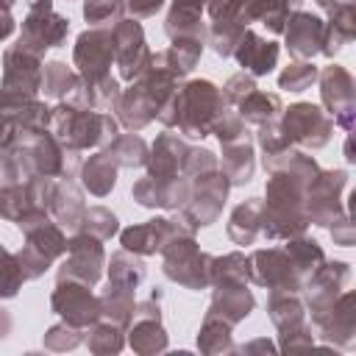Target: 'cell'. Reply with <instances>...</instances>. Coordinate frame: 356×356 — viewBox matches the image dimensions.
I'll return each mask as SVG.
<instances>
[{
  "instance_id": "44dd1931",
  "label": "cell",
  "mask_w": 356,
  "mask_h": 356,
  "mask_svg": "<svg viewBox=\"0 0 356 356\" xmlns=\"http://www.w3.org/2000/svg\"><path fill=\"white\" fill-rule=\"evenodd\" d=\"M42 56L25 50L22 44H11L3 53V78L0 89L19 92V95H39L42 92Z\"/></svg>"
},
{
  "instance_id": "b9f144b4",
  "label": "cell",
  "mask_w": 356,
  "mask_h": 356,
  "mask_svg": "<svg viewBox=\"0 0 356 356\" xmlns=\"http://www.w3.org/2000/svg\"><path fill=\"white\" fill-rule=\"evenodd\" d=\"M142 281H145V261H142V256H136V253H131L125 248L111 253L108 284H117V286H125V289H136Z\"/></svg>"
},
{
  "instance_id": "484cf974",
  "label": "cell",
  "mask_w": 356,
  "mask_h": 356,
  "mask_svg": "<svg viewBox=\"0 0 356 356\" xmlns=\"http://www.w3.org/2000/svg\"><path fill=\"white\" fill-rule=\"evenodd\" d=\"M278 53H281V47H278L275 42L261 39V36L253 33V31H245L231 56L239 61V67H242L245 72H250L253 78H259V75H267V72L275 70Z\"/></svg>"
},
{
  "instance_id": "836d02e7",
  "label": "cell",
  "mask_w": 356,
  "mask_h": 356,
  "mask_svg": "<svg viewBox=\"0 0 356 356\" xmlns=\"http://www.w3.org/2000/svg\"><path fill=\"white\" fill-rule=\"evenodd\" d=\"M81 184H83L92 195L106 197V195L114 189V184H117V161H114L106 150L89 156V161L81 164Z\"/></svg>"
},
{
  "instance_id": "52a82bcc",
  "label": "cell",
  "mask_w": 356,
  "mask_h": 356,
  "mask_svg": "<svg viewBox=\"0 0 356 356\" xmlns=\"http://www.w3.org/2000/svg\"><path fill=\"white\" fill-rule=\"evenodd\" d=\"M164 256V275L186 289H206L209 286V264L211 256L203 253L195 242V234L178 236L161 250Z\"/></svg>"
},
{
  "instance_id": "680465c9",
  "label": "cell",
  "mask_w": 356,
  "mask_h": 356,
  "mask_svg": "<svg viewBox=\"0 0 356 356\" xmlns=\"http://www.w3.org/2000/svg\"><path fill=\"white\" fill-rule=\"evenodd\" d=\"M14 28H17V22H14L11 11H3V14H0V42L8 39V36L14 33Z\"/></svg>"
},
{
  "instance_id": "11a10c76",
  "label": "cell",
  "mask_w": 356,
  "mask_h": 356,
  "mask_svg": "<svg viewBox=\"0 0 356 356\" xmlns=\"http://www.w3.org/2000/svg\"><path fill=\"white\" fill-rule=\"evenodd\" d=\"M253 89H256V81H253V75L242 70V72L231 75V78H228V83H225L220 92H222V100H225L228 106H236V103H239L242 97H248Z\"/></svg>"
},
{
  "instance_id": "603a6c76",
  "label": "cell",
  "mask_w": 356,
  "mask_h": 356,
  "mask_svg": "<svg viewBox=\"0 0 356 356\" xmlns=\"http://www.w3.org/2000/svg\"><path fill=\"white\" fill-rule=\"evenodd\" d=\"M189 178L175 175V178H139L134 184V200L147 206V209H181L189 197Z\"/></svg>"
},
{
  "instance_id": "c3c4849f",
  "label": "cell",
  "mask_w": 356,
  "mask_h": 356,
  "mask_svg": "<svg viewBox=\"0 0 356 356\" xmlns=\"http://www.w3.org/2000/svg\"><path fill=\"white\" fill-rule=\"evenodd\" d=\"M125 14L122 0H83V17L92 28H114Z\"/></svg>"
},
{
  "instance_id": "7bdbcfd3",
  "label": "cell",
  "mask_w": 356,
  "mask_h": 356,
  "mask_svg": "<svg viewBox=\"0 0 356 356\" xmlns=\"http://www.w3.org/2000/svg\"><path fill=\"white\" fill-rule=\"evenodd\" d=\"M81 75L75 70H70L64 61H47L42 67V92L47 97H56V100H67L70 92L78 86Z\"/></svg>"
},
{
  "instance_id": "f35d334b",
  "label": "cell",
  "mask_w": 356,
  "mask_h": 356,
  "mask_svg": "<svg viewBox=\"0 0 356 356\" xmlns=\"http://www.w3.org/2000/svg\"><path fill=\"white\" fill-rule=\"evenodd\" d=\"M284 250L289 253V259H292V264H295V270H298V275L303 278V284L317 273V267L325 261V253H323V248H320V242H314V239H309L306 234H300V236H292V239H286V245H284Z\"/></svg>"
},
{
  "instance_id": "d6a6232c",
  "label": "cell",
  "mask_w": 356,
  "mask_h": 356,
  "mask_svg": "<svg viewBox=\"0 0 356 356\" xmlns=\"http://www.w3.org/2000/svg\"><path fill=\"white\" fill-rule=\"evenodd\" d=\"M200 50H203V42L200 39H172V44L167 47V50H161V53H156L153 56V61L156 64H161L164 70H170L178 81L184 78V75H189L192 70H195V64H197V58H200Z\"/></svg>"
},
{
  "instance_id": "9f6ffc18",
  "label": "cell",
  "mask_w": 356,
  "mask_h": 356,
  "mask_svg": "<svg viewBox=\"0 0 356 356\" xmlns=\"http://www.w3.org/2000/svg\"><path fill=\"white\" fill-rule=\"evenodd\" d=\"M328 231H331L334 242H337V245H342V248H350V245L356 242V231H353L350 214H342L337 222H331V225H328Z\"/></svg>"
},
{
  "instance_id": "ba28073f",
  "label": "cell",
  "mask_w": 356,
  "mask_h": 356,
  "mask_svg": "<svg viewBox=\"0 0 356 356\" xmlns=\"http://www.w3.org/2000/svg\"><path fill=\"white\" fill-rule=\"evenodd\" d=\"M278 125L289 145L312 147V150L325 147L334 134V120L314 103H292L289 108L281 111Z\"/></svg>"
},
{
  "instance_id": "7dc6e473",
  "label": "cell",
  "mask_w": 356,
  "mask_h": 356,
  "mask_svg": "<svg viewBox=\"0 0 356 356\" xmlns=\"http://www.w3.org/2000/svg\"><path fill=\"white\" fill-rule=\"evenodd\" d=\"M86 345L92 353H120L125 339H122V328L114 325V323H95L89 325V337H86Z\"/></svg>"
},
{
  "instance_id": "30bf717a",
  "label": "cell",
  "mask_w": 356,
  "mask_h": 356,
  "mask_svg": "<svg viewBox=\"0 0 356 356\" xmlns=\"http://www.w3.org/2000/svg\"><path fill=\"white\" fill-rule=\"evenodd\" d=\"M320 81V97L325 106V114L334 120V125H339L342 131H353L356 122V81L353 75L339 67V64H328L317 72Z\"/></svg>"
},
{
  "instance_id": "8fae6325",
  "label": "cell",
  "mask_w": 356,
  "mask_h": 356,
  "mask_svg": "<svg viewBox=\"0 0 356 356\" xmlns=\"http://www.w3.org/2000/svg\"><path fill=\"white\" fill-rule=\"evenodd\" d=\"M348 184L345 170H320L317 178L306 186V217L309 222L328 228L342 214H348L342 203V189Z\"/></svg>"
},
{
  "instance_id": "f5cc1de1",
  "label": "cell",
  "mask_w": 356,
  "mask_h": 356,
  "mask_svg": "<svg viewBox=\"0 0 356 356\" xmlns=\"http://www.w3.org/2000/svg\"><path fill=\"white\" fill-rule=\"evenodd\" d=\"M81 342H83V328H75L70 323H58L44 334V348L50 350H72Z\"/></svg>"
},
{
  "instance_id": "6da1fadb",
  "label": "cell",
  "mask_w": 356,
  "mask_h": 356,
  "mask_svg": "<svg viewBox=\"0 0 356 356\" xmlns=\"http://www.w3.org/2000/svg\"><path fill=\"white\" fill-rule=\"evenodd\" d=\"M222 108H225L222 92L211 81L195 78L178 86L167 97V103L159 111V120L167 128H178L189 139H203L211 134V125Z\"/></svg>"
},
{
  "instance_id": "ab89813d",
  "label": "cell",
  "mask_w": 356,
  "mask_h": 356,
  "mask_svg": "<svg viewBox=\"0 0 356 356\" xmlns=\"http://www.w3.org/2000/svg\"><path fill=\"white\" fill-rule=\"evenodd\" d=\"M214 284H250V256H245V253L211 256L209 286H214Z\"/></svg>"
},
{
  "instance_id": "277c9868",
  "label": "cell",
  "mask_w": 356,
  "mask_h": 356,
  "mask_svg": "<svg viewBox=\"0 0 356 356\" xmlns=\"http://www.w3.org/2000/svg\"><path fill=\"white\" fill-rule=\"evenodd\" d=\"M47 125L50 108L39 97L0 89V153L31 142L36 134L47 131Z\"/></svg>"
},
{
  "instance_id": "3957f363",
  "label": "cell",
  "mask_w": 356,
  "mask_h": 356,
  "mask_svg": "<svg viewBox=\"0 0 356 356\" xmlns=\"http://www.w3.org/2000/svg\"><path fill=\"white\" fill-rule=\"evenodd\" d=\"M50 134L72 150H89V147H106L117 134L120 125L111 114L81 108L70 100H61L56 108H50Z\"/></svg>"
},
{
  "instance_id": "74e56055",
  "label": "cell",
  "mask_w": 356,
  "mask_h": 356,
  "mask_svg": "<svg viewBox=\"0 0 356 356\" xmlns=\"http://www.w3.org/2000/svg\"><path fill=\"white\" fill-rule=\"evenodd\" d=\"M303 0H245L250 22H264L273 33H284L289 14L300 8Z\"/></svg>"
},
{
  "instance_id": "f546056e",
  "label": "cell",
  "mask_w": 356,
  "mask_h": 356,
  "mask_svg": "<svg viewBox=\"0 0 356 356\" xmlns=\"http://www.w3.org/2000/svg\"><path fill=\"white\" fill-rule=\"evenodd\" d=\"M328 14H331V19L323 25V47H320V53L334 58L356 36V11H353V3H348V6L331 8Z\"/></svg>"
},
{
  "instance_id": "4fadbf2b",
  "label": "cell",
  "mask_w": 356,
  "mask_h": 356,
  "mask_svg": "<svg viewBox=\"0 0 356 356\" xmlns=\"http://www.w3.org/2000/svg\"><path fill=\"white\" fill-rule=\"evenodd\" d=\"M206 11H209V36L206 42L214 47L217 56H231L236 42L242 39V33L250 25L248 17V6L245 0H206Z\"/></svg>"
},
{
  "instance_id": "5bb4252c",
  "label": "cell",
  "mask_w": 356,
  "mask_h": 356,
  "mask_svg": "<svg viewBox=\"0 0 356 356\" xmlns=\"http://www.w3.org/2000/svg\"><path fill=\"white\" fill-rule=\"evenodd\" d=\"M50 306L53 312L75 325V328H89L95 325L100 317V298L92 295V286L89 284H81V281H70V278H58L56 281V289H53V298H50Z\"/></svg>"
},
{
  "instance_id": "4316f807",
  "label": "cell",
  "mask_w": 356,
  "mask_h": 356,
  "mask_svg": "<svg viewBox=\"0 0 356 356\" xmlns=\"http://www.w3.org/2000/svg\"><path fill=\"white\" fill-rule=\"evenodd\" d=\"M47 211H50V217L61 228H67L70 234H75L81 228L83 214H86V203H83L81 189L70 178H58L53 184V192H50V200H47Z\"/></svg>"
},
{
  "instance_id": "d590c367",
  "label": "cell",
  "mask_w": 356,
  "mask_h": 356,
  "mask_svg": "<svg viewBox=\"0 0 356 356\" xmlns=\"http://www.w3.org/2000/svg\"><path fill=\"white\" fill-rule=\"evenodd\" d=\"M128 345L142 356L167 350V334L161 328V320H156V317H134L128 323Z\"/></svg>"
},
{
  "instance_id": "d4e9b609",
  "label": "cell",
  "mask_w": 356,
  "mask_h": 356,
  "mask_svg": "<svg viewBox=\"0 0 356 356\" xmlns=\"http://www.w3.org/2000/svg\"><path fill=\"white\" fill-rule=\"evenodd\" d=\"M189 145L178 134H159L153 147L147 150V172L150 178H175L184 175V161H186Z\"/></svg>"
},
{
  "instance_id": "5b68a950",
  "label": "cell",
  "mask_w": 356,
  "mask_h": 356,
  "mask_svg": "<svg viewBox=\"0 0 356 356\" xmlns=\"http://www.w3.org/2000/svg\"><path fill=\"white\" fill-rule=\"evenodd\" d=\"M189 184H192V186H189V197H186V203H184L178 211H181L184 222L197 231V228L211 225V222L220 217L222 203H225L228 189H231V181H228L225 172L217 167V170H211V172H203V175L189 178Z\"/></svg>"
},
{
  "instance_id": "6125c7cd",
  "label": "cell",
  "mask_w": 356,
  "mask_h": 356,
  "mask_svg": "<svg viewBox=\"0 0 356 356\" xmlns=\"http://www.w3.org/2000/svg\"><path fill=\"white\" fill-rule=\"evenodd\" d=\"M320 8H325V11H331V8H339V6H348V3H353V0H314Z\"/></svg>"
},
{
  "instance_id": "4dcf8cb0",
  "label": "cell",
  "mask_w": 356,
  "mask_h": 356,
  "mask_svg": "<svg viewBox=\"0 0 356 356\" xmlns=\"http://www.w3.org/2000/svg\"><path fill=\"white\" fill-rule=\"evenodd\" d=\"M281 111H284L281 97L275 92H264V89H253L248 97H242L236 103V114L242 117V122L256 125V128L281 120Z\"/></svg>"
},
{
  "instance_id": "1f68e13d",
  "label": "cell",
  "mask_w": 356,
  "mask_h": 356,
  "mask_svg": "<svg viewBox=\"0 0 356 356\" xmlns=\"http://www.w3.org/2000/svg\"><path fill=\"white\" fill-rule=\"evenodd\" d=\"M220 170L225 172V178L231 181V186L248 184V181L253 178L256 161H253V142H250V136L222 145V161H220Z\"/></svg>"
},
{
  "instance_id": "ac0fdd59",
  "label": "cell",
  "mask_w": 356,
  "mask_h": 356,
  "mask_svg": "<svg viewBox=\"0 0 356 356\" xmlns=\"http://www.w3.org/2000/svg\"><path fill=\"white\" fill-rule=\"evenodd\" d=\"M114 64L120 67L122 81H136L147 67H150V47L145 42V31L136 19H120L114 28Z\"/></svg>"
},
{
  "instance_id": "681fc988",
  "label": "cell",
  "mask_w": 356,
  "mask_h": 356,
  "mask_svg": "<svg viewBox=\"0 0 356 356\" xmlns=\"http://www.w3.org/2000/svg\"><path fill=\"white\" fill-rule=\"evenodd\" d=\"M78 231H83V234L97 236L100 242H106V239H111V236L120 231V222H117V217H114L108 209H103V206H92V209H86V214H83Z\"/></svg>"
},
{
  "instance_id": "f907efd6",
  "label": "cell",
  "mask_w": 356,
  "mask_h": 356,
  "mask_svg": "<svg viewBox=\"0 0 356 356\" xmlns=\"http://www.w3.org/2000/svg\"><path fill=\"white\" fill-rule=\"evenodd\" d=\"M22 284H25V275L17 256L0 245V300L14 298L22 289Z\"/></svg>"
},
{
  "instance_id": "9a60e30c",
  "label": "cell",
  "mask_w": 356,
  "mask_h": 356,
  "mask_svg": "<svg viewBox=\"0 0 356 356\" xmlns=\"http://www.w3.org/2000/svg\"><path fill=\"white\" fill-rule=\"evenodd\" d=\"M186 234H195L192 225L184 222V217H153L147 222H139V225H131L120 234V245L136 256H153V253H161L164 245H170L172 239L178 236H186Z\"/></svg>"
},
{
  "instance_id": "f6af8a7d",
  "label": "cell",
  "mask_w": 356,
  "mask_h": 356,
  "mask_svg": "<svg viewBox=\"0 0 356 356\" xmlns=\"http://www.w3.org/2000/svg\"><path fill=\"white\" fill-rule=\"evenodd\" d=\"M231 328L234 325H228L225 320L206 314V320L200 325V334H197V348L203 353H228V350H234Z\"/></svg>"
},
{
  "instance_id": "e0dca14e",
  "label": "cell",
  "mask_w": 356,
  "mask_h": 356,
  "mask_svg": "<svg viewBox=\"0 0 356 356\" xmlns=\"http://www.w3.org/2000/svg\"><path fill=\"white\" fill-rule=\"evenodd\" d=\"M106 264V253L97 236H89L83 231H75L67 239V259L58 267V278H70V281H81L95 286L100 281Z\"/></svg>"
},
{
  "instance_id": "60d3db41",
  "label": "cell",
  "mask_w": 356,
  "mask_h": 356,
  "mask_svg": "<svg viewBox=\"0 0 356 356\" xmlns=\"http://www.w3.org/2000/svg\"><path fill=\"white\" fill-rule=\"evenodd\" d=\"M100 317L120 325V328H128L131 317H134V289H125V286H117V284H108V289H103L100 295Z\"/></svg>"
},
{
  "instance_id": "8992f818",
  "label": "cell",
  "mask_w": 356,
  "mask_h": 356,
  "mask_svg": "<svg viewBox=\"0 0 356 356\" xmlns=\"http://www.w3.org/2000/svg\"><path fill=\"white\" fill-rule=\"evenodd\" d=\"M64 253H67L64 228H61L58 222L44 220V222H39V225H33V228L25 231V245H22L19 253H14V256H17L19 267H22L25 281H33V278L44 275V270H47L58 256H64Z\"/></svg>"
},
{
  "instance_id": "f1b7e54d",
  "label": "cell",
  "mask_w": 356,
  "mask_h": 356,
  "mask_svg": "<svg viewBox=\"0 0 356 356\" xmlns=\"http://www.w3.org/2000/svg\"><path fill=\"white\" fill-rule=\"evenodd\" d=\"M206 0H172L170 14L164 19V33L170 39H200L206 42L209 28L203 25Z\"/></svg>"
},
{
  "instance_id": "7c38bea8",
  "label": "cell",
  "mask_w": 356,
  "mask_h": 356,
  "mask_svg": "<svg viewBox=\"0 0 356 356\" xmlns=\"http://www.w3.org/2000/svg\"><path fill=\"white\" fill-rule=\"evenodd\" d=\"M22 147H25V156L31 161L33 175H44V178H56L58 181V178H72L81 170V150L64 147L50 134V128L36 134Z\"/></svg>"
},
{
  "instance_id": "91938a15",
  "label": "cell",
  "mask_w": 356,
  "mask_h": 356,
  "mask_svg": "<svg viewBox=\"0 0 356 356\" xmlns=\"http://www.w3.org/2000/svg\"><path fill=\"white\" fill-rule=\"evenodd\" d=\"M242 353H250V350H278L273 342H267V339H256V342H250V345H245V348H239Z\"/></svg>"
},
{
  "instance_id": "6f0895ef",
  "label": "cell",
  "mask_w": 356,
  "mask_h": 356,
  "mask_svg": "<svg viewBox=\"0 0 356 356\" xmlns=\"http://www.w3.org/2000/svg\"><path fill=\"white\" fill-rule=\"evenodd\" d=\"M161 6H164V0H125V8L134 14V19L153 17V14H156Z\"/></svg>"
},
{
  "instance_id": "e575fe53",
  "label": "cell",
  "mask_w": 356,
  "mask_h": 356,
  "mask_svg": "<svg viewBox=\"0 0 356 356\" xmlns=\"http://www.w3.org/2000/svg\"><path fill=\"white\" fill-rule=\"evenodd\" d=\"M228 236H231L236 245H253V242L261 236V200H259V197H250V200L239 203V206L231 211Z\"/></svg>"
},
{
  "instance_id": "9c48e42d",
  "label": "cell",
  "mask_w": 356,
  "mask_h": 356,
  "mask_svg": "<svg viewBox=\"0 0 356 356\" xmlns=\"http://www.w3.org/2000/svg\"><path fill=\"white\" fill-rule=\"evenodd\" d=\"M67 31H70V19L56 14L53 0H33L22 19V33L17 44H22L36 56H44V50L64 44Z\"/></svg>"
},
{
  "instance_id": "ee69618b",
  "label": "cell",
  "mask_w": 356,
  "mask_h": 356,
  "mask_svg": "<svg viewBox=\"0 0 356 356\" xmlns=\"http://www.w3.org/2000/svg\"><path fill=\"white\" fill-rule=\"evenodd\" d=\"M106 153L117 161V167H142L147 161V145L136 134H117L106 145Z\"/></svg>"
},
{
  "instance_id": "d6986e66",
  "label": "cell",
  "mask_w": 356,
  "mask_h": 356,
  "mask_svg": "<svg viewBox=\"0 0 356 356\" xmlns=\"http://www.w3.org/2000/svg\"><path fill=\"white\" fill-rule=\"evenodd\" d=\"M250 281L267 286L270 292H300L303 278L298 275L289 253L284 248H261L250 256Z\"/></svg>"
},
{
  "instance_id": "816d5d0a",
  "label": "cell",
  "mask_w": 356,
  "mask_h": 356,
  "mask_svg": "<svg viewBox=\"0 0 356 356\" xmlns=\"http://www.w3.org/2000/svg\"><path fill=\"white\" fill-rule=\"evenodd\" d=\"M317 67L312 61H292L289 67H284V72L278 75V86L286 92H303L317 81Z\"/></svg>"
},
{
  "instance_id": "7a4b0ae2",
  "label": "cell",
  "mask_w": 356,
  "mask_h": 356,
  "mask_svg": "<svg viewBox=\"0 0 356 356\" xmlns=\"http://www.w3.org/2000/svg\"><path fill=\"white\" fill-rule=\"evenodd\" d=\"M175 89H178V78L150 58V67L136 81H131L128 89H122L114 111L125 128L139 131L159 117L161 106Z\"/></svg>"
},
{
  "instance_id": "be15d7a7",
  "label": "cell",
  "mask_w": 356,
  "mask_h": 356,
  "mask_svg": "<svg viewBox=\"0 0 356 356\" xmlns=\"http://www.w3.org/2000/svg\"><path fill=\"white\" fill-rule=\"evenodd\" d=\"M14 3H17V0H0V14H3V11H11Z\"/></svg>"
},
{
  "instance_id": "2e32d148",
  "label": "cell",
  "mask_w": 356,
  "mask_h": 356,
  "mask_svg": "<svg viewBox=\"0 0 356 356\" xmlns=\"http://www.w3.org/2000/svg\"><path fill=\"white\" fill-rule=\"evenodd\" d=\"M114 61V33L111 28H89L78 36L72 50V64L81 81H100Z\"/></svg>"
},
{
  "instance_id": "7402d4cb",
  "label": "cell",
  "mask_w": 356,
  "mask_h": 356,
  "mask_svg": "<svg viewBox=\"0 0 356 356\" xmlns=\"http://www.w3.org/2000/svg\"><path fill=\"white\" fill-rule=\"evenodd\" d=\"M350 278V267L345 261H323L317 267V273L303 284V295H306V306L314 312L331 306L342 292H345V284Z\"/></svg>"
},
{
  "instance_id": "94428289",
  "label": "cell",
  "mask_w": 356,
  "mask_h": 356,
  "mask_svg": "<svg viewBox=\"0 0 356 356\" xmlns=\"http://www.w3.org/2000/svg\"><path fill=\"white\" fill-rule=\"evenodd\" d=\"M8 331H11V314L0 306V339H3V337H8Z\"/></svg>"
},
{
  "instance_id": "bcb514c9",
  "label": "cell",
  "mask_w": 356,
  "mask_h": 356,
  "mask_svg": "<svg viewBox=\"0 0 356 356\" xmlns=\"http://www.w3.org/2000/svg\"><path fill=\"white\" fill-rule=\"evenodd\" d=\"M33 175L31 170V161L25 156V147H14V150H6L0 153V189L3 186H11V184H22Z\"/></svg>"
},
{
  "instance_id": "cb8c5ba5",
  "label": "cell",
  "mask_w": 356,
  "mask_h": 356,
  "mask_svg": "<svg viewBox=\"0 0 356 356\" xmlns=\"http://www.w3.org/2000/svg\"><path fill=\"white\" fill-rule=\"evenodd\" d=\"M323 19L312 11H295L289 14L286 25H284V39H286V50L289 56H295L298 61H312V56L320 53L323 47Z\"/></svg>"
},
{
  "instance_id": "db71d44e",
  "label": "cell",
  "mask_w": 356,
  "mask_h": 356,
  "mask_svg": "<svg viewBox=\"0 0 356 356\" xmlns=\"http://www.w3.org/2000/svg\"><path fill=\"white\" fill-rule=\"evenodd\" d=\"M314 345V334L309 323H300L289 331H278V350L284 353H295V350H309Z\"/></svg>"
},
{
  "instance_id": "8d00e7d4",
  "label": "cell",
  "mask_w": 356,
  "mask_h": 356,
  "mask_svg": "<svg viewBox=\"0 0 356 356\" xmlns=\"http://www.w3.org/2000/svg\"><path fill=\"white\" fill-rule=\"evenodd\" d=\"M267 312L278 331H289V328L306 323V306L300 300V292H281V289L270 292Z\"/></svg>"
},
{
  "instance_id": "83f0119b",
  "label": "cell",
  "mask_w": 356,
  "mask_h": 356,
  "mask_svg": "<svg viewBox=\"0 0 356 356\" xmlns=\"http://www.w3.org/2000/svg\"><path fill=\"white\" fill-rule=\"evenodd\" d=\"M253 306H256V300H253L248 284H214L211 306L206 314L220 317L228 325H236L253 312Z\"/></svg>"
},
{
  "instance_id": "ffe728a7",
  "label": "cell",
  "mask_w": 356,
  "mask_h": 356,
  "mask_svg": "<svg viewBox=\"0 0 356 356\" xmlns=\"http://www.w3.org/2000/svg\"><path fill=\"white\" fill-rule=\"evenodd\" d=\"M312 323L317 325V334L328 345L353 348L356 337V292L345 289L331 306L312 314Z\"/></svg>"
}]
</instances>
